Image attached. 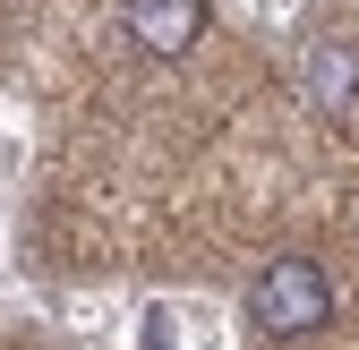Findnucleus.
Segmentation results:
<instances>
[{"mask_svg": "<svg viewBox=\"0 0 359 350\" xmlns=\"http://www.w3.org/2000/svg\"><path fill=\"white\" fill-rule=\"evenodd\" d=\"M120 26H128V43L146 60H189L197 34H205V0H128Z\"/></svg>", "mask_w": 359, "mask_h": 350, "instance_id": "f03ea898", "label": "nucleus"}, {"mask_svg": "<svg viewBox=\"0 0 359 350\" xmlns=\"http://www.w3.org/2000/svg\"><path fill=\"white\" fill-rule=\"evenodd\" d=\"M299 94L325 120H359V43H308L299 52Z\"/></svg>", "mask_w": 359, "mask_h": 350, "instance_id": "7ed1b4c3", "label": "nucleus"}, {"mask_svg": "<svg viewBox=\"0 0 359 350\" xmlns=\"http://www.w3.org/2000/svg\"><path fill=\"white\" fill-rule=\"evenodd\" d=\"M334 316V282L317 256H274V265H257L248 282V325L265 342H308V333H325Z\"/></svg>", "mask_w": 359, "mask_h": 350, "instance_id": "f257e3e1", "label": "nucleus"}]
</instances>
